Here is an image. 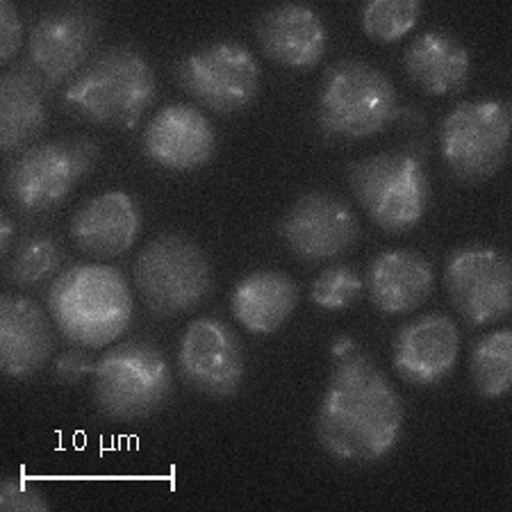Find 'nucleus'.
<instances>
[{"mask_svg": "<svg viewBox=\"0 0 512 512\" xmlns=\"http://www.w3.org/2000/svg\"><path fill=\"white\" fill-rule=\"evenodd\" d=\"M92 394L98 412L117 424L155 415L167 408L173 396V371L167 355L144 337L114 344L96 360Z\"/></svg>", "mask_w": 512, "mask_h": 512, "instance_id": "obj_4", "label": "nucleus"}, {"mask_svg": "<svg viewBox=\"0 0 512 512\" xmlns=\"http://www.w3.org/2000/svg\"><path fill=\"white\" fill-rule=\"evenodd\" d=\"M355 351H360V346L349 335H340L330 342V358H333V362L349 358V355H353Z\"/></svg>", "mask_w": 512, "mask_h": 512, "instance_id": "obj_32", "label": "nucleus"}, {"mask_svg": "<svg viewBox=\"0 0 512 512\" xmlns=\"http://www.w3.org/2000/svg\"><path fill=\"white\" fill-rule=\"evenodd\" d=\"M0 510L3 512H46L51 501L37 483L10 476L0 485Z\"/></svg>", "mask_w": 512, "mask_h": 512, "instance_id": "obj_28", "label": "nucleus"}, {"mask_svg": "<svg viewBox=\"0 0 512 512\" xmlns=\"http://www.w3.org/2000/svg\"><path fill=\"white\" fill-rule=\"evenodd\" d=\"M158 96V78L142 51L117 44L98 51L62 89L60 107L94 126L137 128Z\"/></svg>", "mask_w": 512, "mask_h": 512, "instance_id": "obj_2", "label": "nucleus"}, {"mask_svg": "<svg viewBox=\"0 0 512 512\" xmlns=\"http://www.w3.org/2000/svg\"><path fill=\"white\" fill-rule=\"evenodd\" d=\"M255 37L264 57L283 69L310 71L328 51V30L321 14L305 3H278L255 19Z\"/></svg>", "mask_w": 512, "mask_h": 512, "instance_id": "obj_16", "label": "nucleus"}, {"mask_svg": "<svg viewBox=\"0 0 512 512\" xmlns=\"http://www.w3.org/2000/svg\"><path fill=\"white\" fill-rule=\"evenodd\" d=\"M64 249L55 237L37 233L16 244L5 264V278L21 289H37L60 276Z\"/></svg>", "mask_w": 512, "mask_h": 512, "instance_id": "obj_25", "label": "nucleus"}, {"mask_svg": "<svg viewBox=\"0 0 512 512\" xmlns=\"http://www.w3.org/2000/svg\"><path fill=\"white\" fill-rule=\"evenodd\" d=\"M360 233V221L349 203L328 192L301 196L280 221L287 249L308 264L342 258L358 244Z\"/></svg>", "mask_w": 512, "mask_h": 512, "instance_id": "obj_14", "label": "nucleus"}, {"mask_svg": "<svg viewBox=\"0 0 512 512\" xmlns=\"http://www.w3.org/2000/svg\"><path fill=\"white\" fill-rule=\"evenodd\" d=\"M421 0H367L360 7V28L378 44H396L419 26Z\"/></svg>", "mask_w": 512, "mask_h": 512, "instance_id": "obj_26", "label": "nucleus"}, {"mask_svg": "<svg viewBox=\"0 0 512 512\" xmlns=\"http://www.w3.org/2000/svg\"><path fill=\"white\" fill-rule=\"evenodd\" d=\"M460 355V328L444 312H428L396 330L392 365L401 381L431 387L453 374Z\"/></svg>", "mask_w": 512, "mask_h": 512, "instance_id": "obj_15", "label": "nucleus"}, {"mask_svg": "<svg viewBox=\"0 0 512 512\" xmlns=\"http://www.w3.org/2000/svg\"><path fill=\"white\" fill-rule=\"evenodd\" d=\"M101 146L92 137L37 142L19 153L5 173V196L21 214L51 212L96 169Z\"/></svg>", "mask_w": 512, "mask_h": 512, "instance_id": "obj_7", "label": "nucleus"}, {"mask_svg": "<svg viewBox=\"0 0 512 512\" xmlns=\"http://www.w3.org/2000/svg\"><path fill=\"white\" fill-rule=\"evenodd\" d=\"M176 82L205 110L230 117L258 98L262 69L249 46L221 39L187 53L176 66Z\"/></svg>", "mask_w": 512, "mask_h": 512, "instance_id": "obj_10", "label": "nucleus"}, {"mask_svg": "<svg viewBox=\"0 0 512 512\" xmlns=\"http://www.w3.org/2000/svg\"><path fill=\"white\" fill-rule=\"evenodd\" d=\"M469 378L483 399H503L512 390V330L499 328L478 337L469 353Z\"/></svg>", "mask_w": 512, "mask_h": 512, "instance_id": "obj_24", "label": "nucleus"}, {"mask_svg": "<svg viewBox=\"0 0 512 512\" xmlns=\"http://www.w3.org/2000/svg\"><path fill=\"white\" fill-rule=\"evenodd\" d=\"M142 205L128 192H105L87 203L71 219V239L82 253L98 260L128 253L142 235Z\"/></svg>", "mask_w": 512, "mask_h": 512, "instance_id": "obj_19", "label": "nucleus"}, {"mask_svg": "<svg viewBox=\"0 0 512 512\" xmlns=\"http://www.w3.org/2000/svg\"><path fill=\"white\" fill-rule=\"evenodd\" d=\"M403 69L421 92L451 96L467 87L472 57L453 32L431 28L410 41L403 53Z\"/></svg>", "mask_w": 512, "mask_h": 512, "instance_id": "obj_22", "label": "nucleus"}, {"mask_svg": "<svg viewBox=\"0 0 512 512\" xmlns=\"http://www.w3.org/2000/svg\"><path fill=\"white\" fill-rule=\"evenodd\" d=\"M94 367H96V360L92 351L82 349V346H73V349L57 353V358L51 365V371L57 383L64 387H73L92 376Z\"/></svg>", "mask_w": 512, "mask_h": 512, "instance_id": "obj_29", "label": "nucleus"}, {"mask_svg": "<svg viewBox=\"0 0 512 512\" xmlns=\"http://www.w3.org/2000/svg\"><path fill=\"white\" fill-rule=\"evenodd\" d=\"M406 406L365 351L335 362L317 412V440L330 458L374 465L399 447Z\"/></svg>", "mask_w": 512, "mask_h": 512, "instance_id": "obj_1", "label": "nucleus"}, {"mask_svg": "<svg viewBox=\"0 0 512 512\" xmlns=\"http://www.w3.org/2000/svg\"><path fill=\"white\" fill-rule=\"evenodd\" d=\"M349 185L367 217L385 233L415 228L431 203V180L415 151H387L353 162Z\"/></svg>", "mask_w": 512, "mask_h": 512, "instance_id": "obj_8", "label": "nucleus"}, {"mask_svg": "<svg viewBox=\"0 0 512 512\" xmlns=\"http://www.w3.org/2000/svg\"><path fill=\"white\" fill-rule=\"evenodd\" d=\"M399 117L392 78L365 60H340L328 66L319 87L317 121L330 137L367 139Z\"/></svg>", "mask_w": 512, "mask_h": 512, "instance_id": "obj_6", "label": "nucleus"}, {"mask_svg": "<svg viewBox=\"0 0 512 512\" xmlns=\"http://www.w3.org/2000/svg\"><path fill=\"white\" fill-rule=\"evenodd\" d=\"M55 349L53 321L30 296H0V369L12 381L35 376Z\"/></svg>", "mask_w": 512, "mask_h": 512, "instance_id": "obj_18", "label": "nucleus"}, {"mask_svg": "<svg viewBox=\"0 0 512 512\" xmlns=\"http://www.w3.org/2000/svg\"><path fill=\"white\" fill-rule=\"evenodd\" d=\"M444 287L458 315L474 328L494 326L512 312V267L494 246H462L444 264Z\"/></svg>", "mask_w": 512, "mask_h": 512, "instance_id": "obj_12", "label": "nucleus"}, {"mask_svg": "<svg viewBox=\"0 0 512 512\" xmlns=\"http://www.w3.org/2000/svg\"><path fill=\"white\" fill-rule=\"evenodd\" d=\"M132 283L153 317L173 319L210 299L214 274L208 255L194 239L164 233L139 251L132 264Z\"/></svg>", "mask_w": 512, "mask_h": 512, "instance_id": "obj_5", "label": "nucleus"}, {"mask_svg": "<svg viewBox=\"0 0 512 512\" xmlns=\"http://www.w3.org/2000/svg\"><path fill=\"white\" fill-rule=\"evenodd\" d=\"M46 305L66 342L105 349L126 333L135 317L126 276L110 264L82 262L53 280Z\"/></svg>", "mask_w": 512, "mask_h": 512, "instance_id": "obj_3", "label": "nucleus"}, {"mask_svg": "<svg viewBox=\"0 0 512 512\" xmlns=\"http://www.w3.org/2000/svg\"><path fill=\"white\" fill-rule=\"evenodd\" d=\"M365 285L371 303L383 315H408L431 299L435 269L421 253L387 249L371 260Z\"/></svg>", "mask_w": 512, "mask_h": 512, "instance_id": "obj_21", "label": "nucleus"}, {"mask_svg": "<svg viewBox=\"0 0 512 512\" xmlns=\"http://www.w3.org/2000/svg\"><path fill=\"white\" fill-rule=\"evenodd\" d=\"M103 28L98 7L64 3L41 12L28 35V57L51 92L66 87L94 57Z\"/></svg>", "mask_w": 512, "mask_h": 512, "instance_id": "obj_11", "label": "nucleus"}, {"mask_svg": "<svg viewBox=\"0 0 512 512\" xmlns=\"http://www.w3.org/2000/svg\"><path fill=\"white\" fill-rule=\"evenodd\" d=\"M178 371L194 392L230 399L244 387L246 358L237 333L217 317H198L178 344Z\"/></svg>", "mask_w": 512, "mask_h": 512, "instance_id": "obj_13", "label": "nucleus"}, {"mask_svg": "<svg viewBox=\"0 0 512 512\" xmlns=\"http://www.w3.org/2000/svg\"><path fill=\"white\" fill-rule=\"evenodd\" d=\"M299 305V285L285 271L262 269L244 276L230 296L237 324L253 335H271L292 319Z\"/></svg>", "mask_w": 512, "mask_h": 512, "instance_id": "obj_23", "label": "nucleus"}, {"mask_svg": "<svg viewBox=\"0 0 512 512\" xmlns=\"http://www.w3.org/2000/svg\"><path fill=\"white\" fill-rule=\"evenodd\" d=\"M48 89L28 60L7 66L0 80V148L5 155L35 146L48 123Z\"/></svg>", "mask_w": 512, "mask_h": 512, "instance_id": "obj_20", "label": "nucleus"}, {"mask_svg": "<svg viewBox=\"0 0 512 512\" xmlns=\"http://www.w3.org/2000/svg\"><path fill=\"white\" fill-rule=\"evenodd\" d=\"M217 135L196 105H164L142 132V151L169 171H196L212 160Z\"/></svg>", "mask_w": 512, "mask_h": 512, "instance_id": "obj_17", "label": "nucleus"}, {"mask_svg": "<svg viewBox=\"0 0 512 512\" xmlns=\"http://www.w3.org/2000/svg\"><path fill=\"white\" fill-rule=\"evenodd\" d=\"M23 21L21 12L12 0L0 3V62L14 64V57L21 51Z\"/></svg>", "mask_w": 512, "mask_h": 512, "instance_id": "obj_30", "label": "nucleus"}, {"mask_svg": "<svg viewBox=\"0 0 512 512\" xmlns=\"http://www.w3.org/2000/svg\"><path fill=\"white\" fill-rule=\"evenodd\" d=\"M16 242V224L10 214L3 212L0 214V251L3 255H10Z\"/></svg>", "mask_w": 512, "mask_h": 512, "instance_id": "obj_31", "label": "nucleus"}, {"mask_svg": "<svg viewBox=\"0 0 512 512\" xmlns=\"http://www.w3.org/2000/svg\"><path fill=\"white\" fill-rule=\"evenodd\" d=\"M365 287V278L358 269L349 267V264H333V267H328L317 276L315 283H312L310 296L319 308L337 312L358 303L365 294Z\"/></svg>", "mask_w": 512, "mask_h": 512, "instance_id": "obj_27", "label": "nucleus"}, {"mask_svg": "<svg viewBox=\"0 0 512 512\" xmlns=\"http://www.w3.org/2000/svg\"><path fill=\"white\" fill-rule=\"evenodd\" d=\"M510 135L512 105L508 101H462L442 121V160L462 183H483L506 167Z\"/></svg>", "mask_w": 512, "mask_h": 512, "instance_id": "obj_9", "label": "nucleus"}]
</instances>
